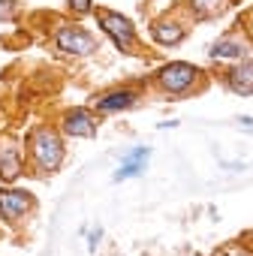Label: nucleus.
Listing matches in <instances>:
<instances>
[{
	"label": "nucleus",
	"mask_w": 253,
	"mask_h": 256,
	"mask_svg": "<svg viewBox=\"0 0 253 256\" xmlns=\"http://www.w3.org/2000/svg\"><path fill=\"white\" fill-rule=\"evenodd\" d=\"M250 52H253V48H250L247 36H244L238 28H229L226 34H220V36L208 46V58H211V60H217V64H223V66L247 60V58H250Z\"/></svg>",
	"instance_id": "423d86ee"
},
{
	"label": "nucleus",
	"mask_w": 253,
	"mask_h": 256,
	"mask_svg": "<svg viewBox=\"0 0 253 256\" xmlns=\"http://www.w3.org/2000/svg\"><path fill=\"white\" fill-rule=\"evenodd\" d=\"M250 235H253V229H250Z\"/></svg>",
	"instance_id": "6ab92c4d"
},
{
	"label": "nucleus",
	"mask_w": 253,
	"mask_h": 256,
	"mask_svg": "<svg viewBox=\"0 0 253 256\" xmlns=\"http://www.w3.org/2000/svg\"><path fill=\"white\" fill-rule=\"evenodd\" d=\"M205 82H208V72L199 70L196 64H187V60H169V64H163L160 70L151 72V84L160 94L172 96V100L199 94L205 88Z\"/></svg>",
	"instance_id": "f257e3e1"
},
{
	"label": "nucleus",
	"mask_w": 253,
	"mask_h": 256,
	"mask_svg": "<svg viewBox=\"0 0 253 256\" xmlns=\"http://www.w3.org/2000/svg\"><path fill=\"white\" fill-rule=\"evenodd\" d=\"M24 172V160H22V148L12 136H4L0 139V178L6 184H12L16 178H22Z\"/></svg>",
	"instance_id": "9b49d317"
},
{
	"label": "nucleus",
	"mask_w": 253,
	"mask_h": 256,
	"mask_svg": "<svg viewBox=\"0 0 253 256\" xmlns=\"http://www.w3.org/2000/svg\"><path fill=\"white\" fill-rule=\"evenodd\" d=\"M190 28H193V18L184 12V6H178V10H169V12L151 18L148 36H151V42H157L163 48H172V46H181L187 40Z\"/></svg>",
	"instance_id": "20e7f679"
},
{
	"label": "nucleus",
	"mask_w": 253,
	"mask_h": 256,
	"mask_svg": "<svg viewBox=\"0 0 253 256\" xmlns=\"http://www.w3.org/2000/svg\"><path fill=\"white\" fill-rule=\"evenodd\" d=\"M66 4V12L72 16V18H84V16H94V0H64Z\"/></svg>",
	"instance_id": "2eb2a0df"
},
{
	"label": "nucleus",
	"mask_w": 253,
	"mask_h": 256,
	"mask_svg": "<svg viewBox=\"0 0 253 256\" xmlns=\"http://www.w3.org/2000/svg\"><path fill=\"white\" fill-rule=\"evenodd\" d=\"M238 126H244V130H253V118H238Z\"/></svg>",
	"instance_id": "a211bd4d"
},
{
	"label": "nucleus",
	"mask_w": 253,
	"mask_h": 256,
	"mask_svg": "<svg viewBox=\"0 0 253 256\" xmlns=\"http://www.w3.org/2000/svg\"><path fill=\"white\" fill-rule=\"evenodd\" d=\"M100 238H102V229H94V232H90V238H88V241H90L88 247H90V250H96V241H100Z\"/></svg>",
	"instance_id": "f3484780"
},
{
	"label": "nucleus",
	"mask_w": 253,
	"mask_h": 256,
	"mask_svg": "<svg viewBox=\"0 0 253 256\" xmlns=\"http://www.w3.org/2000/svg\"><path fill=\"white\" fill-rule=\"evenodd\" d=\"M136 106H139V90L136 88H126V84L108 88V90H102V94L94 96V112L96 114H118V112L136 108Z\"/></svg>",
	"instance_id": "6e6552de"
},
{
	"label": "nucleus",
	"mask_w": 253,
	"mask_h": 256,
	"mask_svg": "<svg viewBox=\"0 0 253 256\" xmlns=\"http://www.w3.org/2000/svg\"><path fill=\"white\" fill-rule=\"evenodd\" d=\"M94 18L100 24V30L112 40V46L120 52V54H139V34H136V24L126 18L124 12H114L108 6H96L94 10Z\"/></svg>",
	"instance_id": "7ed1b4c3"
},
{
	"label": "nucleus",
	"mask_w": 253,
	"mask_h": 256,
	"mask_svg": "<svg viewBox=\"0 0 253 256\" xmlns=\"http://www.w3.org/2000/svg\"><path fill=\"white\" fill-rule=\"evenodd\" d=\"M0 214L10 226H22L36 214V199L28 190H12V187H0Z\"/></svg>",
	"instance_id": "0eeeda50"
},
{
	"label": "nucleus",
	"mask_w": 253,
	"mask_h": 256,
	"mask_svg": "<svg viewBox=\"0 0 253 256\" xmlns=\"http://www.w3.org/2000/svg\"><path fill=\"white\" fill-rule=\"evenodd\" d=\"M244 36H247V42H250V48H253V6L247 10V12H241V18H238V24H235Z\"/></svg>",
	"instance_id": "dca6fc26"
},
{
	"label": "nucleus",
	"mask_w": 253,
	"mask_h": 256,
	"mask_svg": "<svg viewBox=\"0 0 253 256\" xmlns=\"http://www.w3.org/2000/svg\"><path fill=\"white\" fill-rule=\"evenodd\" d=\"M217 82H220L226 90L238 94V96H253V58H247V60H241V64L223 66L220 76H217Z\"/></svg>",
	"instance_id": "9d476101"
},
{
	"label": "nucleus",
	"mask_w": 253,
	"mask_h": 256,
	"mask_svg": "<svg viewBox=\"0 0 253 256\" xmlns=\"http://www.w3.org/2000/svg\"><path fill=\"white\" fill-rule=\"evenodd\" d=\"M58 133L72 139H94L96 136V114L90 108H66L58 120Z\"/></svg>",
	"instance_id": "1a4fd4ad"
},
{
	"label": "nucleus",
	"mask_w": 253,
	"mask_h": 256,
	"mask_svg": "<svg viewBox=\"0 0 253 256\" xmlns=\"http://www.w3.org/2000/svg\"><path fill=\"white\" fill-rule=\"evenodd\" d=\"M54 48L70 58H88L96 52V36L88 28H82L78 22H64L54 30Z\"/></svg>",
	"instance_id": "39448f33"
},
{
	"label": "nucleus",
	"mask_w": 253,
	"mask_h": 256,
	"mask_svg": "<svg viewBox=\"0 0 253 256\" xmlns=\"http://www.w3.org/2000/svg\"><path fill=\"white\" fill-rule=\"evenodd\" d=\"M232 4H235V0H184L181 6H184V12L193 22H214L223 12H229Z\"/></svg>",
	"instance_id": "f8f14e48"
},
{
	"label": "nucleus",
	"mask_w": 253,
	"mask_h": 256,
	"mask_svg": "<svg viewBox=\"0 0 253 256\" xmlns=\"http://www.w3.org/2000/svg\"><path fill=\"white\" fill-rule=\"evenodd\" d=\"M148 157H151V148H145V145H139L136 151H130L124 157V163L118 166V172H114V181H126V178H136V175H142L145 172V163H148Z\"/></svg>",
	"instance_id": "ddd939ff"
},
{
	"label": "nucleus",
	"mask_w": 253,
	"mask_h": 256,
	"mask_svg": "<svg viewBox=\"0 0 253 256\" xmlns=\"http://www.w3.org/2000/svg\"><path fill=\"white\" fill-rule=\"evenodd\" d=\"M211 256H253V247H250V244H244V241H238V238H232V241H226V244L214 247V253H211Z\"/></svg>",
	"instance_id": "4468645a"
},
{
	"label": "nucleus",
	"mask_w": 253,
	"mask_h": 256,
	"mask_svg": "<svg viewBox=\"0 0 253 256\" xmlns=\"http://www.w3.org/2000/svg\"><path fill=\"white\" fill-rule=\"evenodd\" d=\"M28 154H30L34 166L40 169V175H52L60 169L66 148H64V139L54 126H34L28 136Z\"/></svg>",
	"instance_id": "f03ea898"
}]
</instances>
